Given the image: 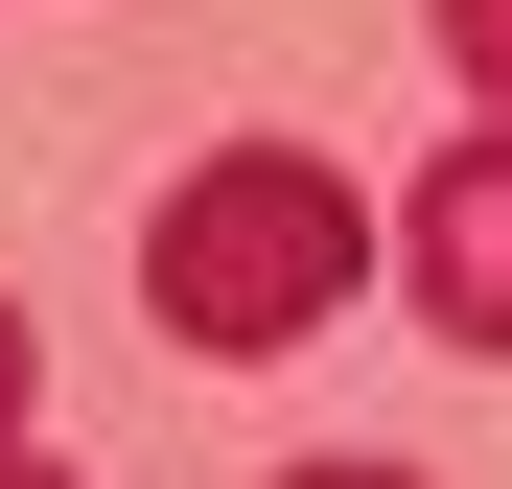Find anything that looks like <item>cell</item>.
I'll return each mask as SVG.
<instances>
[{
	"label": "cell",
	"instance_id": "cell-1",
	"mask_svg": "<svg viewBox=\"0 0 512 489\" xmlns=\"http://www.w3.org/2000/svg\"><path fill=\"white\" fill-rule=\"evenodd\" d=\"M350 280H373V210H350V163H303V140H210L187 187L140 210V326L210 350V373H280Z\"/></svg>",
	"mask_w": 512,
	"mask_h": 489
},
{
	"label": "cell",
	"instance_id": "cell-4",
	"mask_svg": "<svg viewBox=\"0 0 512 489\" xmlns=\"http://www.w3.org/2000/svg\"><path fill=\"white\" fill-rule=\"evenodd\" d=\"M24 396H47V326H24V303H0V443H24Z\"/></svg>",
	"mask_w": 512,
	"mask_h": 489
},
{
	"label": "cell",
	"instance_id": "cell-2",
	"mask_svg": "<svg viewBox=\"0 0 512 489\" xmlns=\"http://www.w3.org/2000/svg\"><path fill=\"white\" fill-rule=\"evenodd\" d=\"M373 257H396V303L443 326V350H489V373H512V117H466L443 163H419Z\"/></svg>",
	"mask_w": 512,
	"mask_h": 489
},
{
	"label": "cell",
	"instance_id": "cell-3",
	"mask_svg": "<svg viewBox=\"0 0 512 489\" xmlns=\"http://www.w3.org/2000/svg\"><path fill=\"white\" fill-rule=\"evenodd\" d=\"M443 70H466V117H512V0H443Z\"/></svg>",
	"mask_w": 512,
	"mask_h": 489
},
{
	"label": "cell",
	"instance_id": "cell-5",
	"mask_svg": "<svg viewBox=\"0 0 512 489\" xmlns=\"http://www.w3.org/2000/svg\"><path fill=\"white\" fill-rule=\"evenodd\" d=\"M280 489H419V466H280Z\"/></svg>",
	"mask_w": 512,
	"mask_h": 489
},
{
	"label": "cell",
	"instance_id": "cell-6",
	"mask_svg": "<svg viewBox=\"0 0 512 489\" xmlns=\"http://www.w3.org/2000/svg\"><path fill=\"white\" fill-rule=\"evenodd\" d=\"M0 489H70V466H24V443H0Z\"/></svg>",
	"mask_w": 512,
	"mask_h": 489
}]
</instances>
